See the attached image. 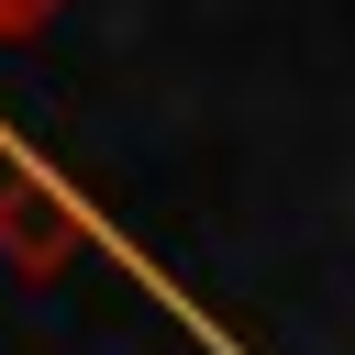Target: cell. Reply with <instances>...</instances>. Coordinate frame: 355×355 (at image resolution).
<instances>
[{"label": "cell", "mask_w": 355, "mask_h": 355, "mask_svg": "<svg viewBox=\"0 0 355 355\" xmlns=\"http://www.w3.org/2000/svg\"><path fill=\"white\" fill-rule=\"evenodd\" d=\"M89 244H100V222L78 211V189L0 122V255H11L22 277H67Z\"/></svg>", "instance_id": "obj_1"}, {"label": "cell", "mask_w": 355, "mask_h": 355, "mask_svg": "<svg viewBox=\"0 0 355 355\" xmlns=\"http://www.w3.org/2000/svg\"><path fill=\"white\" fill-rule=\"evenodd\" d=\"M67 0H0V44H22V33H44Z\"/></svg>", "instance_id": "obj_2"}]
</instances>
